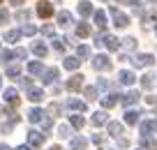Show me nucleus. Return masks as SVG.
Listing matches in <instances>:
<instances>
[{"mask_svg":"<svg viewBox=\"0 0 157 150\" xmlns=\"http://www.w3.org/2000/svg\"><path fill=\"white\" fill-rule=\"evenodd\" d=\"M2 99H5L7 104H12V106H16V104H19V92H16V88H7V90L2 92Z\"/></svg>","mask_w":157,"mask_h":150,"instance_id":"nucleus-8","label":"nucleus"},{"mask_svg":"<svg viewBox=\"0 0 157 150\" xmlns=\"http://www.w3.org/2000/svg\"><path fill=\"white\" fill-rule=\"evenodd\" d=\"M67 90H72V92H76V90H81V86H83V74H74L72 79H69L67 83Z\"/></svg>","mask_w":157,"mask_h":150,"instance_id":"nucleus-7","label":"nucleus"},{"mask_svg":"<svg viewBox=\"0 0 157 150\" xmlns=\"http://www.w3.org/2000/svg\"><path fill=\"white\" fill-rule=\"evenodd\" d=\"M51 150H63V148H60V145H53V148H51Z\"/></svg>","mask_w":157,"mask_h":150,"instance_id":"nucleus-53","label":"nucleus"},{"mask_svg":"<svg viewBox=\"0 0 157 150\" xmlns=\"http://www.w3.org/2000/svg\"><path fill=\"white\" fill-rule=\"evenodd\" d=\"M102 141H104V134H93V143H102Z\"/></svg>","mask_w":157,"mask_h":150,"instance_id":"nucleus-46","label":"nucleus"},{"mask_svg":"<svg viewBox=\"0 0 157 150\" xmlns=\"http://www.w3.org/2000/svg\"><path fill=\"white\" fill-rule=\"evenodd\" d=\"M152 63H155V58H152L150 53H139L136 58H132V65H134V67H150Z\"/></svg>","mask_w":157,"mask_h":150,"instance_id":"nucleus-4","label":"nucleus"},{"mask_svg":"<svg viewBox=\"0 0 157 150\" xmlns=\"http://www.w3.org/2000/svg\"><path fill=\"white\" fill-rule=\"evenodd\" d=\"M28 72L30 74H44V65L39 60H33V63H28Z\"/></svg>","mask_w":157,"mask_h":150,"instance_id":"nucleus-25","label":"nucleus"},{"mask_svg":"<svg viewBox=\"0 0 157 150\" xmlns=\"http://www.w3.org/2000/svg\"><path fill=\"white\" fill-rule=\"evenodd\" d=\"M21 35H23L21 30H7V33H5V42H16Z\"/></svg>","mask_w":157,"mask_h":150,"instance_id":"nucleus-31","label":"nucleus"},{"mask_svg":"<svg viewBox=\"0 0 157 150\" xmlns=\"http://www.w3.org/2000/svg\"><path fill=\"white\" fill-rule=\"evenodd\" d=\"M58 25H60V28H67V25H72V14H69L67 10L58 12Z\"/></svg>","mask_w":157,"mask_h":150,"instance_id":"nucleus-20","label":"nucleus"},{"mask_svg":"<svg viewBox=\"0 0 157 150\" xmlns=\"http://www.w3.org/2000/svg\"><path fill=\"white\" fill-rule=\"evenodd\" d=\"M44 116H46V113L42 111V109H37V106L28 111V120L30 122H42V120H44Z\"/></svg>","mask_w":157,"mask_h":150,"instance_id":"nucleus-18","label":"nucleus"},{"mask_svg":"<svg viewBox=\"0 0 157 150\" xmlns=\"http://www.w3.org/2000/svg\"><path fill=\"white\" fill-rule=\"evenodd\" d=\"M12 58H14V51H0V60L7 63V60H12Z\"/></svg>","mask_w":157,"mask_h":150,"instance_id":"nucleus-40","label":"nucleus"},{"mask_svg":"<svg viewBox=\"0 0 157 150\" xmlns=\"http://www.w3.org/2000/svg\"><path fill=\"white\" fill-rule=\"evenodd\" d=\"M16 150H33V145H19Z\"/></svg>","mask_w":157,"mask_h":150,"instance_id":"nucleus-50","label":"nucleus"},{"mask_svg":"<svg viewBox=\"0 0 157 150\" xmlns=\"http://www.w3.org/2000/svg\"><path fill=\"white\" fill-rule=\"evenodd\" d=\"M42 35H46V37H53V28H51V25H42Z\"/></svg>","mask_w":157,"mask_h":150,"instance_id":"nucleus-44","label":"nucleus"},{"mask_svg":"<svg viewBox=\"0 0 157 150\" xmlns=\"http://www.w3.org/2000/svg\"><path fill=\"white\" fill-rule=\"evenodd\" d=\"M58 136H63V139H65V136H69V127L67 125H60L58 127Z\"/></svg>","mask_w":157,"mask_h":150,"instance_id":"nucleus-43","label":"nucleus"},{"mask_svg":"<svg viewBox=\"0 0 157 150\" xmlns=\"http://www.w3.org/2000/svg\"><path fill=\"white\" fill-rule=\"evenodd\" d=\"M152 132H157V120H146V122H141V134H143V136H150Z\"/></svg>","mask_w":157,"mask_h":150,"instance_id":"nucleus-16","label":"nucleus"},{"mask_svg":"<svg viewBox=\"0 0 157 150\" xmlns=\"http://www.w3.org/2000/svg\"><path fill=\"white\" fill-rule=\"evenodd\" d=\"M118 81L123 83V86H132V83L136 81V76H134V72H129V69H123V72H118Z\"/></svg>","mask_w":157,"mask_h":150,"instance_id":"nucleus-9","label":"nucleus"},{"mask_svg":"<svg viewBox=\"0 0 157 150\" xmlns=\"http://www.w3.org/2000/svg\"><path fill=\"white\" fill-rule=\"evenodd\" d=\"M0 83H2V79H0Z\"/></svg>","mask_w":157,"mask_h":150,"instance_id":"nucleus-56","label":"nucleus"},{"mask_svg":"<svg viewBox=\"0 0 157 150\" xmlns=\"http://www.w3.org/2000/svg\"><path fill=\"white\" fill-rule=\"evenodd\" d=\"M152 79H155V74H150V72H148L146 76L141 79V86L146 88V90H150V88H152Z\"/></svg>","mask_w":157,"mask_h":150,"instance_id":"nucleus-32","label":"nucleus"},{"mask_svg":"<svg viewBox=\"0 0 157 150\" xmlns=\"http://www.w3.org/2000/svg\"><path fill=\"white\" fill-rule=\"evenodd\" d=\"M37 14L42 16V19H49V16L53 14V5L46 2V0H44V2H39V5H37Z\"/></svg>","mask_w":157,"mask_h":150,"instance_id":"nucleus-10","label":"nucleus"},{"mask_svg":"<svg viewBox=\"0 0 157 150\" xmlns=\"http://www.w3.org/2000/svg\"><path fill=\"white\" fill-rule=\"evenodd\" d=\"M67 109L83 113V111H86V102H81V99H76V97H69V99H67Z\"/></svg>","mask_w":157,"mask_h":150,"instance_id":"nucleus-12","label":"nucleus"},{"mask_svg":"<svg viewBox=\"0 0 157 150\" xmlns=\"http://www.w3.org/2000/svg\"><path fill=\"white\" fill-rule=\"evenodd\" d=\"M7 21H10V12H7V10H0V25H5Z\"/></svg>","mask_w":157,"mask_h":150,"instance_id":"nucleus-39","label":"nucleus"},{"mask_svg":"<svg viewBox=\"0 0 157 150\" xmlns=\"http://www.w3.org/2000/svg\"><path fill=\"white\" fill-rule=\"evenodd\" d=\"M51 127H53V120H51V118H44V120H42V129H44V132H49Z\"/></svg>","mask_w":157,"mask_h":150,"instance_id":"nucleus-42","label":"nucleus"},{"mask_svg":"<svg viewBox=\"0 0 157 150\" xmlns=\"http://www.w3.org/2000/svg\"><path fill=\"white\" fill-rule=\"evenodd\" d=\"M155 33H157V25H155Z\"/></svg>","mask_w":157,"mask_h":150,"instance_id":"nucleus-55","label":"nucleus"},{"mask_svg":"<svg viewBox=\"0 0 157 150\" xmlns=\"http://www.w3.org/2000/svg\"><path fill=\"white\" fill-rule=\"evenodd\" d=\"M0 2H2V0H0Z\"/></svg>","mask_w":157,"mask_h":150,"instance_id":"nucleus-57","label":"nucleus"},{"mask_svg":"<svg viewBox=\"0 0 157 150\" xmlns=\"http://www.w3.org/2000/svg\"><path fill=\"white\" fill-rule=\"evenodd\" d=\"M44 139H46V134H42V132H37V129H30L28 132V141H30L33 148H39V145L44 143Z\"/></svg>","mask_w":157,"mask_h":150,"instance_id":"nucleus-6","label":"nucleus"},{"mask_svg":"<svg viewBox=\"0 0 157 150\" xmlns=\"http://www.w3.org/2000/svg\"><path fill=\"white\" fill-rule=\"evenodd\" d=\"M90 122H93L95 127H102V125H106V122H109L106 111H95V113H93V120H90Z\"/></svg>","mask_w":157,"mask_h":150,"instance_id":"nucleus-11","label":"nucleus"},{"mask_svg":"<svg viewBox=\"0 0 157 150\" xmlns=\"http://www.w3.org/2000/svg\"><path fill=\"white\" fill-rule=\"evenodd\" d=\"M150 2H157V0H150Z\"/></svg>","mask_w":157,"mask_h":150,"instance_id":"nucleus-54","label":"nucleus"},{"mask_svg":"<svg viewBox=\"0 0 157 150\" xmlns=\"http://www.w3.org/2000/svg\"><path fill=\"white\" fill-rule=\"evenodd\" d=\"M76 35H78V37H88V35H90V25L81 21V23L76 25Z\"/></svg>","mask_w":157,"mask_h":150,"instance_id":"nucleus-28","label":"nucleus"},{"mask_svg":"<svg viewBox=\"0 0 157 150\" xmlns=\"http://www.w3.org/2000/svg\"><path fill=\"white\" fill-rule=\"evenodd\" d=\"M78 65H81V60H78L76 56H67V58H65V63H63V67L69 69V72H76Z\"/></svg>","mask_w":157,"mask_h":150,"instance_id":"nucleus-14","label":"nucleus"},{"mask_svg":"<svg viewBox=\"0 0 157 150\" xmlns=\"http://www.w3.org/2000/svg\"><path fill=\"white\" fill-rule=\"evenodd\" d=\"M139 99H141V92L139 90H129L127 95H123V106H134V104H139Z\"/></svg>","mask_w":157,"mask_h":150,"instance_id":"nucleus-5","label":"nucleus"},{"mask_svg":"<svg viewBox=\"0 0 157 150\" xmlns=\"http://www.w3.org/2000/svg\"><path fill=\"white\" fill-rule=\"evenodd\" d=\"M33 51H35V56H39V58H44L49 48H46V44H42V42H35V44H33Z\"/></svg>","mask_w":157,"mask_h":150,"instance_id":"nucleus-27","label":"nucleus"},{"mask_svg":"<svg viewBox=\"0 0 157 150\" xmlns=\"http://www.w3.org/2000/svg\"><path fill=\"white\" fill-rule=\"evenodd\" d=\"M56 79H58V67H49L44 74H42V81H44V86H49V83H53Z\"/></svg>","mask_w":157,"mask_h":150,"instance_id":"nucleus-15","label":"nucleus"},{"mask_svg":"<svg viewBox=\"0 0 157 150\" xmlns=\"http://www.w3.org/2000/svg\"><path fill=\"white\" fill-rule=\"evenodd\" d=\"M53 48L56 51H65V48H67V39L65 37H53Z\"/></svg>","mask_w":157,"mask_h":150,"instance_id":"nucleus-30","label":"nucleus"},{"mask_svg":"<svg viewBox=\"0 0 157 150\" xmlns=\"http://www.w3.org/2000/svg\"><path fill=\"white\" fill-rule=\"evenodd\" d=\"M146 102H148V104H152V106H157V97H152V95H150V97H146Z\"/></svg>","mask_w":157,"mask_h":150,"instance_id":"nucleus-49","label":"nucleus"},{"mask_svg":"<svg viewBox=\"0 0 157 150\" xmlns=\"http://www.w3.org/2000/svg\"><path fill=\"white\" fill-rule=\"evenodd\" d=\"M109 134L118 139V136L123 134V122H116V120H113V122H109Z\"/></svg>","mask_w":157,"mask_h":150,"instance_id":"nucleus-24","label":"nucleus"},{"mask_svg":"<svg viewBox=\"0 0 157 150\" xmlns=\"http://www.w3.org/2000/svg\"><path fill=\"white\" fill-rule=\"evenodd\" d=\"M93 19H95V25H97L99 30L106 28V12H104V10H97V12L93 14Z\"/></svg>","mask_w":157,"mask_h":150,"instance_id":"nucleus-13","label":"nucleus"},{"mask_svg":"<svg viewBox=\"0 0 157 150\" xmlns=\"http://www.w3.org/2000/svg\"><path fill=\"white\" fill-rule=\"evenodd\" d=\"M93 67L97 69V72H109V69H111V60H109V56H104V53L95 56V58H93Z\"/></svg>","mask_w":157,"mask_h":150,"instance_id":"nucleus-3","label":"nucleus"},{"mask_svg":"<svg viewBox=\"0 0 157 150\" xmlns=\"http://www.w3.org/2000/svg\"><path fill=\"white\" fill-rule=\"evenodd\" d=\"M86 97H88V99H97V88H93V86H90V88H86Z\"/></svg>","mask_w":157,"mask_h":150,"instance_id":"nucleus-36","label":"nucleus"},{"mask_svg":"<svg viewBox=\"0 0 157 150\" xmlns=\"http://www.w3.org/2000/svg\"><path fill=\"white\" fill-rule=\"evenodd\" d=\"M95 44H97V46H106L109 51H118L123 42H120L118 37H113V35L102 33V35H97V37H95Z\"/></svg>","mask_w":157,"mask_h":150,"instance_id":"nucleus-1","label":"nucleus"},{"mask_svg":"<svg viewBox=\"0 0 157 150\" xmlns=\"http://www.w3.org/2000/svg\"><path fill=\"white\" fill-rule=\"evenodd\" d=\"M16 19H19V21H28L30 19V12L28 10H19V12H16Z\"/></svg>","mask_w":157,"mask_h":150,"instance_id":"nucleus-37","label":"nucleus"},{"mask_svg":"<svg viewBox=\"0 0 157 150\" xmlns=\"http://www.w3.org/2000/svg\"><path fill=\"white\" fill-rule=\"evenodd\" d=\"M123 46L132 51V48H136V39H134V37H125V39H123Z\"/></svg>","mask_w":157,"mask_h":150,"instance_id":"nucleus-34","label":"nucleus"},{"mask_svg":"<svg viewBox=\"0 0 157 150\" xmlns=\"http://www.w3.org/2000/svg\"><path fill=\"white\" fill-rule=\"evenodd\" d=\"M21 33L30 37V35H35V33H37V28H35V25H23V28H21Z\"/></svg>","mask_w":157,"mask_h":150,"instance_id":"nucleus-38","label":"nucleus"},{"mask_svg":"<svg viewBox=\"0 0 157 150\" xmlns=\"http://www.w3.org/2000/svg\"><path fill=\"white\" fill-rule=\"evenodd\" d=\"M12 5H21V2H23V0H10Z\"/></svg>","mask_w":157,"mask_h":150,"instance_id":"nucleus-52","label":"nucleus"},{"mask_svg":"<svg viewBox=\"0 0 157 150\" xmlns=\"http://www.w3.org/2000/svg\"><path fill=\"white\" fill-rule=\"evenodd\" d=\"M116 104H118V95H113V92L106 95V97H102V106L104 109H111V106H116Z\"/></svg>","mask_w":157,"mask_h":150,"instance_id":"nucleus-26","label":"nucleus"},{"mask_svg":"<svg viewBox=\"0 0 157 150\" xmlns=\"http://www.w3.org/2000/svg\"><path fill=\"white\" fill-rule=\"evenodd\" d=\"M0 150H12V148H10L7 143H2V145H0Z\"/></svg>","mask_w":157,"mask_h":150,"instance_id":"nucleus-51","label":"nucleus"},{"mask_svg":"<svg viewBox=\"0 0 157 150\" xmlns=\"http://www.w3.org/2000/svg\"><path fill=\"white\" fill-rule=\"evenodd\" d=\"M97 88H99V90H109V88H111V83H109L106 79H99V81H97Z\"/></svg>","mask_w":157,"mask_h":150,"instance_id":"nucleus-41","label":"nucleus"},{"mask_svg":"<svg viewBox=\"0 0 157 150\" xmlns=\"http://www.w3.org/2000/svg\"><path fill=\"white\" fill-rule=\"evenodd\" d=\"M109 12H111V16H113V25H116V28H125V25H129V16L123 14L118 7H109Z\"/></svg>","mask_w":157,"mask_h":150,"instance_id":"nucleus-2","label":"nucleus"},{"mask_svg":"<svg viewBox=\"0 0 157 150\" xmlns=\"http://www.w3.org/2000/svg\"><path fill=\"white\" fill-rule=\"evenodd\" d=\"M86 145H88V141H86L83 136H74V139L69 141V148L72 150H86Z\"/></svg>","mask_w":157,"mask_h":150,"instance_id":"nucleus-21","label":"nucleus"},{"mask_svg":"<svg viewBox=\"0 0 157 150\" xmlns=\"http://www.w3.org/2000/svg\"><path fill=\"white\" fill-rule=\"evenodd\" d=\"M141 148H146V150H157V139H152V136H141Z\"/></svg>","mask_w":157,"mask_h":150,"instance_id":"nucleus-23","label":"nucleus"},{"mask_svg":"<svg viewBox=\"0 0 157 150\" xmlns=\"http://www.w3.org/2000/svg\"><path fill=\"white\" fill-rule=\"evenodd\" d=\"M19 74H21V67H19V65H10V67H7V76L14 79V76H19Z\"/></svg>","mask_w":157,"mask_h":150,"instance_id":"nucleus-33","label":"nucleus"},{"mask_svg":"<svg viewBox=\"0 0 157 150\" xmlns=\"http://www.w3.org/2000/svg\"><path fill=\"white\" fill-rule=\"evenodd\" d=\"M0 129L5 132V134H7V132H12V122H2V125H0Z\"/></svg>","mask_w":157,"mask_h":150,"instance_id":"nucleus-48","label":"nucleus"},{"mask_svg":"<svg viewBox=\"0 0 157 150\" xmlns=\"http://www.w3.org/2000/svg\"><path fill=\"white\" fill-rule=\"evenodd\" d=\"M139 118H141V111H136V109H129V111L125 113V125H136Z\"/></svg>","mask_w":157,"mask_h":150,"instance_id":"nucleus-17","label":"nucleus"},{"mask_svg":"<svg viewBox=\"0 0 157 150\" xmlns=\"http://www.w3.org/2000/svg\"><path fill=\"white\" fill-rule=\"evenodd\" d=\"M28 99L30 102H42V99H44V90H42V88H30L28 90Z\"/></svg>","mask_w":157,"mask_h":150,"instance_id":"nucleus-22","label":"nucleus"},{"mask_svg":"<svg viewBox=\"0 0 157 150\" xmlns=\"http://www.w3.org/2000/svg\"><path fill=\"white\" fill-rule=\"evenodd\" d=\"M76 56H78V58H90V48L88 46H78L76 48Z\"/></svg>","mask_w":157,"mask_h":150,"instance_id":"nucleus-35","label":"nucleus"},{"mask_svg":"<svg viewBox=\"0 0 157 150\" xmlns=\"http://www.w3.org/2000/svg\"><path fill=\"white\" fill-rule=\"evenodd\" d=\"M49 113H51V116H56V113H60V106H58V104H51V106H49Z\"/></svg>","mask_w":157,"mask_h":150,"instance_id":"nucleus-45","label":"nucleus"},{"mask_svg":"<svg viewBox=\"0 0 157 150\" xmlns=\"http://www.w3.org/2000/svg\"><path fill=\"white\" fill-rule=\"evenodd\" d=\"M78 14H81V19H86V16L95 14V12H93V5H90L88 0H81V2H78Z\"/></svg>","mask_w":157,"mask_h":150,"instance_id":"nucleus-19","label":"nucleus"},{"mask_svg":"<svg viewBox=\"0 0 157 150\" xmlns=\"http://www.w3.org/2000/svg\"><path fill=\"white\" fill-rule=\"evenodd\" d=\"M69 125H72L74 129H81V127L86 125V120H83V116H72L69 118Z\"/></svg>","mask_w":157,"mask_h":150,"instance_id":"nucleus-29","label":"nucleus"},{"mask_svg":"<svg viewBox=\"0 0 157 150\" xmlns=\"http://www.w3.org/2000/svg\"><path fill=\"white\" fill-rule=\"evenodd\" d=\"M14 58H25V48H16V51H14Z\"/></svg>","mask_w":157,"mask_h":150,"instance_id":"nucleus-47","label":"nucleus"}]
</instances>
